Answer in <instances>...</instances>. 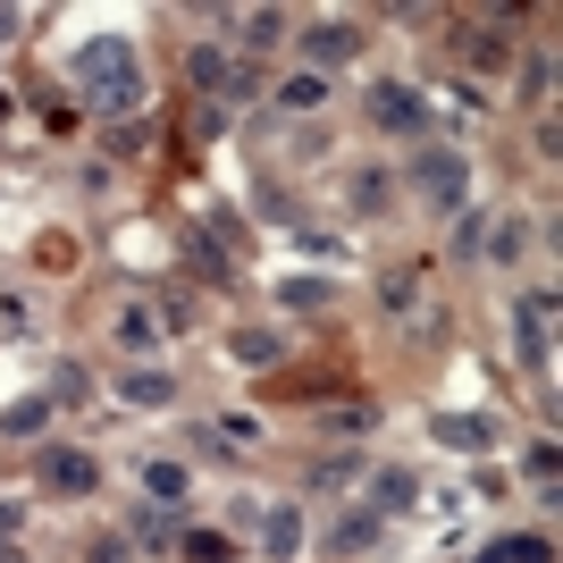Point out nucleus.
<instances>
[{"label":"nucleus","instance_id":"1","mask_svg":"<svg viewBox=\"0 0 563 563\" xmlns=\"http://www.w3.org/2000/svg\"><path fill=\"white\" fill-rule=\"evenodd\" d=\"M68 76L93 93L101 118H135L143 110V68H135V51H126V34H93V43H76L68 51Z\"/></svg>","mask_w":563,"mask_h":563},{"label":"nucleus","instance_id":"2","mask_svg":"<svg viewBox=\"0 0 563 563\" xmlns=\"http://www.w3.org/2000/svg\"><path fill=\"white\" fill-rule=\"evenodd\" d=\"M404 186H412V202L438 211V219L471 211V161H463V152H446V143H421L412 168H404Z\"/></svg>","mask_w":563,"mask_h":563},{"label":"nucleus","instance_id":"3","mask_svg":"<svg viewBox=\"0 0 563 563\" xmlns=\"http://www.w3.org/2000/svg\"><path fill=\"white\" fill-rule=\"evenodd\" d=\"M514 353H521V371H530V378L555 371V286H539V295H521V303H514Z\"/></svg>","mask_w":563,"mask_h":563},{"label":"nucleus","instance_id":"4","mask_svg":"<svg viewBox=\"0 0 563 563\" xmlns=\"http://www.w3.org/2000/svg\"><path fill=\"white\" fill-rule=\"evenodd\" d=\"M362 43H371V34H362L353 18H320V25H303V34H295V51H303V68H311V76H336Z\"/></svg>","mask_w":563,"mask_h":563},{"label":"nucleus","instance_id":"5","mask_svg":"<svg viewBox=\"0 0 563 563\" xmlns=\"http://www.w3.org/2000/svg\"><path fill=\"white\" fill-rule=\"evenodd\" d=\"M429 118H438V110H429L412 85H378V93H371V126H378V135H396V143H421Z\"/></svg>","mask_w":563,"mask_h":563},{"label":"nucleus","instance_id":"6","mask_svg":"<svg viewBox=\"0 0 563 563\" xmlns=\"http://www.w3.org/2000/svg\"><path fill=\"white\" fill-rule=\"evenodd\" d=\"M34 479H43L51 496H93V488H101V463H93L85 446H43Z\"/></svg>","mask_w":563,"mask_h":563},{"label":"nucleus","instance_id":"7","mask_svg":"<svg viewBox=\"0 0 563 563\" xmlns=\"http://www.w3.org/2000/svg\"><path fill=\"white\" fill-rule=\"evenodd\" d=\"M186 530H194L186 505H152V496H143V505H126V547H177Z\"/></svg>","mask_w":563,"mask_h":563},{"label":"nucleus","instance_id":"8","mask_svg":"<svg viewBox=\"0 0 563 563\" xmlns=\"http://www.w3.org/2000/svg\"><path fill=\"white\" fill-rule=\"evenodd\" d=\"M261 563H295L303 555V505H261Z\"/></svg>","mask_w":563,"mask_h":563},{"label":"nucleus","instance_id":"9","mask_svg":"<svg viewBox=\"0 0 563 563\" xmlns=\"http://www.w3.org/2000/svg\"><path fill=\"white\" fill-rule=\"evenodd\" d=\"M118 404H135V412H168V404H177V371H152V362L118 371Z\"/></svg>","mask_w":563,"mask_h":563},{"label":"nucleus","instance_id":"10","mask_svg":"<svg viewBox=\"0 0 563 563\" xmlns=\"http://www.w3.org/2000/svg\"><path fill=\"white\" fill-rule=\"evenodd\" d=\"M378 539H387V521H378L371 505H353L345 521H329V539H320V547H329V563H345V555H371Z\"/></svg>","mask_w":563,"mask_h":563},{"label":"nucleus","instance_id":"11","mask_svg":"<svg viewBox=\"0 0 563 563\" xmlns=\"http://www.w3.org/2000/svg\"><path fill=\"white\" fill-rule=\"evenodd\" d=\"M412 505H421V471H404V463L371 471V514H378V521H396V514H412Z\"/></svg>","mask_w":563,"mask_h":563},{"label":"nucleus","instance_id":"12","mask_svg":"<svg viewBox=\"0 0 563 563\" xmlns=\"http://www.w3.org/2000/svg\"><path fill=\"white\" fill-rule=\"evenodd\" d=\"M429 429H438V446H454V454H488L496 446V421H488V412H438Z\"/></svg>","mask_w":563,"mask_h":563},{"label":"nucleus","instance_id":"13","mask_svg":"<svg viewBox=\"0 0 563 563\" xmlns=\"http://www.w3.org/2000/svg\"><path fill=\"white\" fill-rule=\"evenodd\" d=\"M228 25H235V43L261 59V51H278V43H286V25H295V18H286V9H244V18H228Z\"/></svg>","mask_w":563,"mask_h":563},{"label":"nucleus","instance_id":"14","mask_svg":"<svg viewBox=\"0 0 563 563\" xmlns=\"http://www.w3.org/2000/svg\"><path fill=\"white\" fill-rule=\"evenodd\" d=\"M143 496H152V505H186V514H194V471L186 463H143Z\"/></svg>","mask_w":563,"mask_h":563},{"label":"nucleus","instance_id":"15","mask_svg":"<svg viewBox=\"0 0 563 563\" xmlns=\"http://www.w3.org/2000/svg\"><path fill=\"white\" fill-rule=\"evenodd\" d=\"M110 336H118V353H152V345H161V311L126 303V311L110 320Z\"/></svg>","mask_w":563,"mask_h":563},{"label":"nucleus","instance_id":"16","mask_svg":"<svg viewBox=\"0 0 563 563\" xmlns=\"http://www.w3.org/2000/svg\"><path fill=\"white\" fill-rule=\"evenodd\" d=\"M228 353L244 362V371H278V362H286V336H269V329H235Z\"/></svg>","mask_w":563,"mask_h":563},{"label":"nucleus","instance_id":"17","mask_svg":"<svg viewBox=\"0 0 563 563\" xmlns=\"http://www.w3.org/2000/svg\"><path fill=\"white\" fill-rule=\"evenodd\" d=\"M471 563H555V539H539V530H521V539H496V547H479Z\"/></svg>","mask_w":563,"mask_h":563},{"label":"nucleus","instance_id":"18","mask_svg":"<svg viewBox=\"0 0 563 563\" xmlns=\"http://www.w3.org/2000/svg\"><path fill=\"white\" fill-rule=\"evenodd\" d=\"M228 68H235V59H228L219 43H194V51H186V85H194V93H219V85H228Z\"/></svg>","mask_w":563,"mask_h":563},{"label":"nucleus","instance_id":"19","mask_svg":"<svg viewBox=\"0 0 563 563\" xmlns=\"http://www.w3.org/2000/svg\"><path fill=\"white\" fill-rule=\"evenodd\" d=\"M446 228H454L446 253H454V261H479V253H488V228H496V219H488V211H454Z\"/></svg>","mask_w":563,"mask_h":563},{"label":"nucleus","instance_id":"20","mask_svg":"<svg viewBox=\"0 0 563 563\" xmlns=\"http://www.w3.org/2000/svg\"><path fill=\"white\" fill-rule=\"evenodd\" d=\"M269 101H278V110H295V118H303V110H320V101H329V76L295 68V76H286V85H278V93H269Z\"/></svg>","mask_w":563,"mask_h":563},{"label":"nucleus","instance_id":"21","mask_svg":"<svg viewBox=\"0 0 563 563\" xmlns=\"http://www.w3.org/2000/svg\"><path fill=\"white\" fill-rule=\"evenodd\" d=\"M353 211H362V219H378V211H387V202H396V186H387V168H353Z\"/></svg>","mask_w":563,"mask_h":563},{"label":"nucleus","instance_id":"22","mask_svg":"<svg viewBox=\"0 0 563 563\" xmlns=\"http://www.w3.org/2000/svg\"><path fill=\"white\" fill-rule=\"evenodd\" d=\"M371 429H378L371 404H329V412H320V438H371Z\"/></svg>","mask_w":563,"mask_h":563},{"label":"nucleus","instance_id":"23","mask_svg":"<svg viewBox=\"0 0 563 563\" xmlns=\"http://www.w3.org/2000/svg\"><path fill=\"white\" fill-rule=\"evenodd\" d=\"M177 555H186V563H235V539H228V530H186Z\"/></svg>","mask_w":563,"mask_h":563},{"label":"nucleus","instance_id":"24","mask_svg":"<svg viewBox=\"0 0 563 563\" xmlns=\"http://www.w3.org/2000/svg\"><path fill=\"white\" fill-rule=\"evenodd\" d=\"M34 429H51V396H25L0 412V438H34Z\"/></svg>","mask_w":563,"mask_h":563},{"label":"nucleus","instance_id":"25","mask_svg":"<svg viewBox=\"0 0 563 563\" xmlns=\"http://www.w3.org/2000/svg\"><path fill=\"white\" fill-rule=\"evenodd\" d=\"M521 471L539 479V505H555V438H530V454H521Z\"/></svg>","mask_w":563,"mask_h":563},{"label":"nucleus","instance_id":"26","mask_svg":"<svg viewBox=\"0 0 563 563\" xmlns=\"http://www.w3.org/2000/svg\"><path fill=\"white\" fill-rule=\"evenodd\" d=\"M211 438H219L228 454H244V446H261V421H253V412H219V421H211Z\"/></svg>","mask_w":563,"mask_h":563},{"label":"nucleus","instance_id":"27","mask_svg":"<svg viewBox=\"0 0 563 563\" xmlns=\"http://www.w3.org/2000/svg\"><path fill=\"white\" fill-rule=\"evenodd\" d=\"M85 396H93L85 362H59V371H51V412H59V404H85Z\"/></svg>","mask_w":563,"mask_h":563},{"label":"nucleus","instance_id":"28","mask_svg":"<svg viewBox=\"0 0 563 563\" xmlns=\"http://www.w3.org/2000/svg\"><path fill=\"white\" fill-rule=\"evenodd\" d=\"M488 253L496 261H521V253H530V219H496V228H488Z\"/></svg>","mask_w":563,"mask_h":563},{"label":"nucleus","instance_id":"29","mask_svg":"<svg viewBox=\"0 0 563 563\" xmlns=\"http://www.w3.org/2000/svg\"><path fill=\"white\" fill-rule=\"evenodd\" d=\"M278 303H286V311H320V303H329V286H320V278H286Z\"/></svg>","mask_w":563,"mask_h":563},{"label":"nucleus","instance_id":"30","mask_svg":"<svg viewBox=\"0 0 563 563\" xmlns=\"http://www.w3.org/2000/svg\"><path fill=\"white\" fill-rule=\"evenodd\" d=\"M547 85H555V59H547V51H530V59H521V93L547 101Z\"/></svg>","mask_w":563,"mask_h":563},{"label":"nucleus","instance_id":"31","mask_svg":"<svg viewBox=\"0 0 563 563\" xmlns=\"http://www.w3.org/2000/svg\"><path fill=\"white\" fill-rule=\"evenodd\" d=\"M353 471H362L353 454H320V463H311V488H345Z\"/></svg>","mask_w":563,"mask_h":563},{"label":"nucleus","instance_id":"32","mask_svg":"<svg viewBox=\"0 0 563 563\" xmlns=\"http://www.w3.org/2000/svg\"><path fill=\"white\" fill-rule=\"evenodd\" d=\"M253 93H261V68H253V59H235L228 85H219V101H253Z\"/></svg>","mask_w":563,"mask_h":563},{"label":"nucleus","instance_id":"33","mask_svg":"<svg viewBox=\"0 0 563 563\" xmlns=\"http://www.w3.org/2000/svg\"><path fill=\"white\" fill-rule=\"evenodd\" d=\"M186 253H194V269H202V278H228V253H219L211 235H186Z\"/></svg>","mask_w":563,"mask_h":563},{"label":"nucleus","instance_id":"34","mask_svg":"<svg viewBox=\"0 0 563 563\" xmlns=\"http://www.w3.org/2000/svg\"><path fill=\"white\" fill-rule=\"evenodd\" d=\"M471 34V59H479V68H496V59H505V34H488V25H463Z\"/></svg>","mask_w":563,"mask_h":563},{"label":"nucleus","instance_id":"35","mask_svg":"<svg viewBox=\"0 0 563 563\" xmlns=\"http://www.w3.org/2000/svg\"><path fill=\"white\" fill-rule=\"evenodd\" d=\"M93 563H135V547H126V539H101V547H93Z\"/></svg>","mask_w":563,"mask_h":563},{"label":"nucleus","instance_id":"36","mask_svg":"<svg viewBox=\"0 0 563 563\" xmlns=\"http://www.w3.org/2000/svg\"><path fill=\"white\" fill-rule=\"evenodd\" d=\"M25 530V505H9V496H0V539H18Z\"/></svg>","mask_w":563,"mask_h":563},{"label":"nucleus","instance_id":"37","mask_svg":"<svg viewBox=\"0 0 563 563\" xmlns=\"http://www.w3.org/2000/svg\"><path fill=\"white\" fill-rule=\"evenodd\" d=\"M0 43H18V9H0Z\"/></svg>","mask_w":563,"mask_h":563}]
</instances>
